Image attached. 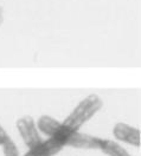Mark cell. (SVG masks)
<instances>
[{
    "label": "cell",
    "mask_w": 141,
    "mask_h": 156,
    "mask_svg": "<svg viewBox=\"0 0 141 156\" xmlns=\"http://www.w3.org/2000/svg\"><path fill=\"white\" fill-rule=\"evenodd\" d=\"M102 108V101L96 95H90L85 97L78 105L74 109L67 119L62 123L63 127L70 131H78L87 121H89L99 110Z\"/></svg>",
    "instance_id": "1"
},
{
    "label": "cell",
    "mask_w": 141,
    "mask_h": 156,
    "mask_svg": "<svg viewBox=\"0 0 141 156\" xmlns=\"http://www.w3.org/2000/svg\"><path fill=\"white\" fill-rule=\"evenodd\" d=\"M102 142L103 140H101L99 137L80 134L78 131L68 130L65 136V146L81 148V149H101Z\"/></svg>",
    "instance_id": "2"
},
{
    "label": "cell",
    "mask_w": 141,
    "mask_h": 156,
    "mask_svg": "<svg viewBox=\"0 0 141 156\" xmlns=\"http://www.w3.org/2000/svg\"><path fill=\"white\" fill-rule=\"evenodd\" d=\"M17 128L19 130L20 135L23 137L25 144L29 148H33L37 144H39L43 141L40 135L37 131V128L34 126V121L32 119V117L25 116L21 117L17 122Z\"/></svg>",
    "instance_id": "3"
},
{
    "label": "cell",
    "mask_w": 141,
    "mask_h": 156,
    "mask_svg": "<svg viewBox=\"0 0 141 156\" xmlns=\"http://www.w3.org/2000/svg\"><path fill=\"white\" fill-rule=\"evenodd\" d=\"M64 147V142L60 136H51L46 141H42L39 144L31 148L25 156H53Z\"/></svg>",
    "instance_id": "4"
},
{
    "label": "cell",
    "mask_w": 141,
    "mask_h": 156,
    "mask_svg": "<svg viewBox=\"0 0 141 156\" xmlns=\"http://www.w3.org/2000/svg\"><path fill=\"white\" fill-rule=\"evenodd\" d=\"M114 136L116 137L119 141L126 142L128 144L135 147H140L141 144V133L139 129L133 128L128 124L125 123H118L114 130H113Z\"/></svg>",
    "instance_id": "5"
},
{
    "label": "cell",
    "mask_w": 141,
    "mask_h": 156,
    "mask_svg": "<svg viewBox=\"0 0 141 156\" xmlns=\"http://www.w3.org/2000/svg\"><path fill=\"white\" fill-rule=\"evenodd\" d=\"M37 126L42 133H44L45 135H49L50 137L58 135L63 128L62 123H60L58 121H56L55 118L50 116H42L38 119Z\"/></svg>",
    "instance_id": "6"
},
{
    "label": "cell",
    "mask_w": 141,
    "mask_h": 156,
    "mask_svg": "<svg viewBox=\"0 0 141 156\" xmlns=\"http://www.w3.org/2000/svg\"><path fill=\"white\" fill-rule=\"evenodd\" d=\"M101 150L108 156H131L127 153V150L123 149L120 144L109 141V140H103Z\"/></svg>",
    "instance_id": "7"
},
{
    "label": "cell",
    "mask_w": 141,
    "mask_h": 156,
    "mask_svg": "<svg viewBox=\"0 0 141 156\" xmlns=\"http://www.w3.org/2000/svg\"><path fill=\"white\" fill-rule=\"evenodd\" d=\"M2 150H4V156H19L18 148L16 147L13 141H11L7 144L2 146Z\"/></svg>",
    "instance_id": "8"
},
{
    "label": "cell",
    "mask_w": 141,
    "mask_h": 156,
    "mask_svg": "<svg viewBox=\"0 0 141 156\" xmlns=\"http://www.w3.org/2000/svg\"><path fill=\"white\" fill-rule=\"evenodd\" d=\"M11 141H12V140H11V137L9 136V134L5 131V129L0 124V146L1 147L5 146V144H7Z\"/></svg>",
    "instance_id": "9"
},
{
    "label": "cell",
    "mask_w": 141,
    "mask_h": 156,
    "mask_svg": "<svg viewBox=\"0 0 141 156\" xmlns=\"http://www.w3.org/2000/svg\"><path fill=\"white\" fill-rule=\"evenodd\" d=\"M2 21H4V11H2V9L0 7V26H1Z\"/></svg>",
    "instance_id": "10"
}]
</instances>
